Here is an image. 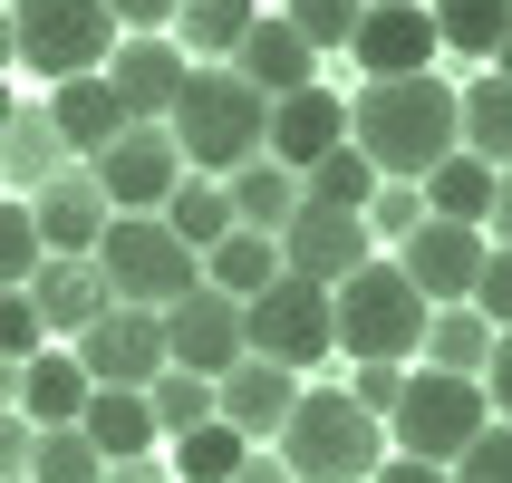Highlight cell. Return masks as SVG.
<instances>
[{
    "instance_id": "6da1fadb",
    "label": "cell",
    "mask_w": 512,
    "mask_h": 483,
    "mask_svg": "<svg viewBox=\"0 0 512 483\" xmlns=\"http://www.w3.org/2000/svg\"><path fill=\"white\" fill-rule=\"evenodd\" d=\"M348 145L368 155L377 184H426L455 155V87L435 78H368L348 97Z\"/></svg>"
},
{
    "instance_id": "7a4b0ae2",
    "label": "cell",
    "mask_w": 512,
    "mask_h": 483,
    "mask_svg": "<svg viewBox=\"0 0 512 483\" xmlns=\"http://www.w3.org/2000/svg\"><path fill=\"white\" fill-rule=\"evenodd\" d=\"M271 455H281L290 483H368L377 464H387V426L358 416L339 387H300L281 435H271Z\"/></svg>"
},
{
    "instance_id": "3957f363",
    "label": "cell",
    "mask_w": 512,
    "mask_h": 483,
    "mask_svg": "<svg viewBox=\"0 0 512 483\" xmlns=\"http://www.w3.org/2000/svg\"><path fill=\"white\" fill-rule=\"evenodd\" d=\"M165 136L184 155V174H213L223 184L232 165L261 155V97L232 68H184V87H174V107H165Z\"/></svg>"
},
{
    "instance_id": "277c9868",
    "label": "cell",
    "mask_w": 512,
    "mask_h": 483,
    "mask_svg": "<svg viewBox=\"0 0 512 483\" xmlns=\"http://www.w3.org/2000/svg\"><path fill=\"white\" fill-rule=\"evenodd\" d=\"M416 339H426V300L406 290L397 261H358L329 290V348H348L358 368H406Z\"/></svg>"
},
{
    "instance_id": "5b68a950",
    "label": "cell",
    "mask_w": 512,
    "mask_h": 483,
    "mask_svg": "<svg viewBox=\"0 0 512 483\" xmlns=\"http://www.w3.org/2000/svg\"><path fill=\"white\" fill-rule=\"evenodd\" d=\"M87 261H97V281H107L116 310H174V300L203 281V261L184 252L155 213H107V232H97Z\"/></svg>"
},
{
    "instance_id": "8992f818",
    "label": "cell",
    "mask_w": 512,
    "mask_h": 483,
    "mask_svg": "<svg viewBox=\"0 0 512 483\" xmlns=\"http://www.w3.org/2000/svg\"><path fill=\"white\" fill-rule=\"evenodd\" d=\"M116 49L107 0H10V68L29 78H97Z\"/></svg>"
},
{
    "instance_id": "52a82bcc",
    "label": "cell",
    "mask_w": 512,
    "mask_h": 483,
    "mask_svg": "<svg viewBox=\"0 0 512 483\" xmlns=\"http://www.w3.org/2000/svg\"><path fill=\"white\" fill-rule=\"evenodd\" d=\"M493 426V406L474 377H445V368H416L387 406V455H416V464H455L474 435Z\"/></svg>"
},
{
    "instance_id": "ba28073f",
    "label": "cell",
    "mask_w": 512,
    "mask_h": 483,
    "mask_svg": "<svg viewBox=\"0 0 512 483\" xmlns=\"http://www.w3.org/2000/svg\"><path fill=\"white\" fill-rule=\"evenodd\" d=\"M242 358H271V368H319L329 358V290L319 281H271V290H252L242 300Z\"/></svg>"
},
{
    "instance_id": "9c48e42d",
    "label": "cell",
    "mask_w": 512,
    "mask_h": 483,
    "mask_svg": "<svg viewBox=\"0 0 512 483\" xmlns=\"http://www.w3.org/2000/svg\"><path fill=\"white\" fill-rule=\"evenodd\" d=\"M87 184L107 194V213H155V203L184 184V155H174L165 126H126V136H107L87 155Z\"/></svg>"
},
{
    "instance_id": "30bf717a",
    "label": "cell",
    "mask_w": 512,
    "mask_h": 483,
    "mask_svg": "<svg viewBox=\"0 0 512 483\" xmlns=\"http://www.w3.org/2000/svg\"><path fill=\"white\" fill-rule=\"evenodd\" d=\"M271 252H281V271L290 281H319V290H339L358 261H377V242H368V223L358 213H329V203H300L281 232H271Z\"/></svg>"
},
{
    "instance_id": "8fae6325",
    "label": "cell",
    "mask_w": 512,
    "mask_h": 483,
    "mask_svg": "<svg viewBox=\"0 0 512 483\" xmlns=\"http://www.w3.org/2000/svg\"><path fill=\"white\" fill-rule=\"evenodd\" d=\"M68 358H78L87 387H145V377L165 368V329H155V310H116L107 300V310L68 339Z\"/></svg>"
},
{
    "instance_id": "7c38bea8",
    "label": "cell",
    "mask_w": 512,
    "mask_h": 483,
    "mask_svg": "<svg viewBox=\"0 0 512 483\" xmlns=\"http://www.w3.org/2000/svg\"><path fill=\"white\" fill-rule=\"evenodd\" d=\"M484 232H464V223H416L397 242V271H406V290H416V300H426V310H464V290H474V271H484Z\"/></svg>"
},
{
    "instance_id": "4fadbf2b",
    "label": "cell",
    "mask_w": 512,
    "mask_h": 483,
    "mask_svg": "<svg viewBox=\"0 0 512 483\" xmlns=\"http://www.w3.org/2000/svg\"><path fill=\"white\" fill-rule=\"evenodd\" d=\"M155 329H165V368H184V377H223L242 358V300H223L203 281L174 310H155Z\"/></svg>"
},
{
    "instance_id": "5bb4252c",
    "label": "cell",
    "mask_w": 512,
    "mask_h": 483,
    "mask_svg": "<svg viewBox=\"0 0 512 483\" xmlns=\"http://www.w3.org/2000/svg\"><path fill=\"white\" fill-rule=\"evenodd\" d=\"M348 58H358L368 78H426V68H435V20H426V0H368L358 29H348Z\"/></svg>"
},
{
    "instance_id": "9a60e30c",
    "label": "cell",
    "mask_w": 512,
    "mask_h": 483,
    "mask_svg": "<svg viewBox=\"0 0 512 483\" xmlns=\"http://www.w3.org/2000/svg\"><path fill=\"white\" fill-rule=\"evenodd\" d=\"M329 145H348V107H339V87H290V97H271L261 107V155L290 174H310Z\"/></svg>"
},
{
    "instance_id": "2e32d148",
    "label": "cell",
    "mask_w": 512,
    "mask_h": 483,
    "mask_svg": "<svg viewBox=\"0 0 512 483\" xmlns=\"http://www.w3.org/2000/svg\"><path fill=\"white\" fill-rule=\"evenodd\" d=\"M97 78H107V97L126 107V126H165L174 87H184V49H174V39H116Z\"/></svg>"
},
{
    "instance_id": "e0dca14e",
    "label": "cell",
    "mask_w": 512,
    "mask_h": 483,
    "mask_svg": "<svg viewBox=\"0 0 512 483\" xmlns=\"http://www.w3.org/2000/svg\"><path fill=\"white\" fill-rule=\"evenodd\" d=\"M29 232H39V252H49V261H87V252H97V232H107V194L87 184V165L49 174V184L29 194Z\"/></svg>"
},
{
    "instance_id": "ac0fdd59",
    "label": "cell",
    "mask_w": 512,
    "mask_h": 483,
    "mask_svg": "<svg viewBox=\"0 0 512 483\" xmlns=\"http://www.w3.org/2000/svg\"><path fill=\"white\" fill-rule=\"evenodd\" d=\"M290 397H300V377L271 368V358H232V368L213 377V416H223L242 445H271L281 416H290Z\"/></svg>"
},
{
    "instance_id": "d6986e66",
    "label": "cell",
    "mask_w": 512,
    "mask_h": 483,
    "mask_svg": "<svg viewBox=\"0 0 512 483\" xmlns=\"http://www.w3.org/2000/svg\"><path fill=\"white\" fill-rule=\"evenodd\" d=\"M223 68L252 87L261 107H271V97H290V87H319V58L300 49V29H290V20H252L242 39H232V58H223Z\"/></svg>"
},
{
    "instance_id": "ffe728a7",
    "label": "cell",
    "mask_w": 512,
    "mask_h": 483,
    "mask_svg": "<svg viewBox=\"0 0 512 483\" xmlns=\"http://www.w3.org/2000/svg\"><path fill=\"white\" fill-rule=\"evenodd\" d=\"M416 203H426L435 223H464V232H484V242H503V174L474 165V155H445L416 184Z\"/></svg>"
},
{
    "instance_id": "44dd1931",
    "label": "cell",
    "mask_w": 512,
    "mask_h": 483,
    "mask_svg": "<svg viewBox=\"0 0 512 483\" xmlns=\"http://www.w3.org/2000/svg\"><path fill=\"white\" fill-rule=\"evenodd\" d=\"M20 290H29V310H39V339H78L87 319L107 310V281H97V261H39Z\"/></svg>"
},
{
    "instance_id": "7402d4cb",
    "label": "cell",
    "mask_w": 512,
    "mask_h": 483,
    "mask_svg": "<svg viewBox=\"0 0 512 483\" xmlns=\"http://www.w3.org/2000/svg\"><path fill=\"white\" fill-rule=\"evenodd\" d=\"M455 155H474V165L503 174V155H512V87H503V68H474V78L455 87Z\"/></svg>"
},
{
    "instance_id": "603a6c76",
    "label": "cell",
    "mask_w": 512,
    "mask_h": 483,
    "mask_svg": "<svg viewBox=\"0 0 512 483\" xmlns=\"http://www.w3.org/2000/svg\"><path fill=\"white\" fill-rule=\"evenodd\" d=\"M78 435L97 445V464H126V455H155V445H165L155 416H145V387H87Z\"/></svg>"
},
{
    "instance_id": "cb8c5ba5",
    "label": "cell",
    "mask_w": 512,
    "mask_h": 483,
    "mask_svg": "<svg viewBox=\"0 0 512 483\" xmlns=\"http://www.w3.org/2000/svg\"><path fill=\"white\" fill-rule=\"evenodd\" d=\"M49 174H68V145H58V126L39 107H10V126H0V194L29 203Z\"/></svg>"
},
{
    "instance_id": "d4e9b609",
    "label": "cell",
    "mask_w": 512,
    "mask_h": 483,
    "mask_svg": "<svg viewBox=\"0 0 512 483\" xmlns=\"http://www.w3.org/2000/svg\"><path fill=\"white\" fill-rule=\"evenodd\" d=\"M39 116L58 126V145H68L78 165H87V155H97L107 136H126V107L107 97V78H58V97H49Z\"/></svg>"
},
{
    "instance_id": "484cf974",
    "label": "cell",
    "mask_w": 512,
    "mask_h": 483,
    "mask_svg": "<svg viewBox=\"0 0 512 483\" xmlns=\"http://www.w3.org/2000/svg\"><path fill=\"white\" fill-rule=\"evenodd\" d=\"M223 203H232V232H281L290 213H300V174L271 165V155H252V165L223 174Z\"/></svg>"
},
{
    "instance_id": "4316f807",
    "label": "cell",
    "mask_w": 512,
    "mask_h": 483,
    "mask_svg": "<svg viewBox=\"0 0 512 483\" xmlns=\"http://www.w3.org/2000/svg\"><path fill=\"white\" fill-rule=\"evenodd\" d=\"M78 406H87V377H78V358H68V348L20 358V416H29L39 435H49V426H78Z\"/></svg>"
},
{
    "instance_id": "83f0119b",
    "label": "cell",
    "mask_w": 512,
    "mask_h": 483,
    "mask_svg": "<svg viewBox=\"0 0 512 483\" xmlns=\"http://www.w3.org/2000/svg\"><path fill=\"white\" fill-rule=\"evenodd\" d=\"M435 20V49L474 58V68H503V29H512V0H426Z\"/></svg>"
},
{
    "instance_id": "f1b7e54d",
    "label": "cell",
    "mask_w": 512,
    "mask_h": 483,
    "mask_svg": "<svg viewBox=\"0 0 512 483\" xmlns=\"http://www.w3.org/2000/svg\"><path fill=\"white\" fill-rule=\"evenodd\" d=\"M252 20H261L252 0H174V20H165V29H184V39H174V49H184V68H223L232 39H242Z\"/></svg>"
},
{
    "instance_id": "f546056e",
    "label": "cell",
    "mask_w": 512,
    "mask_h": 483,
    "mask_svg": "<svg viewBox=\"0 0 512 483\" xmlns=\"http://www.w3.org/2000/svg\"><path fill=\"white\" fill-rule=\"evenodd\" d=\"M155 223L174 232V242H184V252H213V242H223L232 232V203H223V184H213V174H184V184H174L165 203H155Z\"/></svg>"
},
{
    "instance_id": "4dcf8cb0",
    "label": "cell",
    "mask_w": 512,
    "mask_h": 483,
    "mask_svg": "<svg viewBox=\"0 0 512 483\" xmlns=\"http://www.w3.org/2000/svg\"><path fill=\"white\" fill-rule=\"evenodd\" d=\"M281 281V252H271V232H223L213 252H203V290H223V300H252V290Z\"/></svg>"
},
{
    "instance_id": "1f68e13d",
    "label": "cell",
    "mask_w": 512,
    "mask_h": 483,
    "mask_svg": "<svg viewBox=\"0 0 512 483\" xmlns=\"http://www.w3.org/2000/svg\"><path fill=\"white\" fill-rule=\"evenodd\" d=\"M493 339H503V329H484L474 310H426V339H416V358H426V368H445V377H484Z\"/></svg>"
},
{
    "instance_id": "d6a6232c",
    "label": "cell",
    "mask_w": 512,
    "mask_h": 483,
    "mask_svg": "<svg viewBox=\"0 0 512 483\" xmlns=\"http://www.w3.org/2000/svg\"><path fill=\"white\" fill-rule=\"evenodd\" d=\"M145 416H155V435H194V426H213V377H184V368H155L145 377Z\"/></svg>"
},
{
    "instance_id": "836d02e7",
    "label": "cell",
    "mask_w": 512,
    "mask_h": 483,
    "mask_svg": "<svg viewBox=\"0 0 512 483\" xmlns=\"http://www.w3.org/2000/svg\"><path fill=\"white\" fill-rule=\"evenodd\" d=\"M368 194H377V174H368L358 145H329V155L300 174V203H329V213H368Z\"/></svg>"
},
{
    "instance_id": "e575fe53",
    "label": "cell",
    "mask_w": 512,
    "mask_h": 483,
    "mask_svg": "<svg viewBox=\"0 0 512 483\" xmlns=\"http://www.w3.org/2000/svg\"><path fill=\"white\" fill-rule=\"evenodd\" d=\"M242 455H252V445H242V435H232L223 416H213V426L174 435V464H165V474H174V483H223V474H232Z\"/></svg>"
},
{
    "instance_id": "d590c367",
    "label": "cell",
    "mask_w": 512,
    "mask_h": 483,
    "mask_svg": "<svg viewBox=\"0 0 512 483\" xmlns=\"http://www.w3.org/2000/svg\"><path fill=\"white\" fill-rule=\"evenodd\" d=\"M20 483H97V445H87L78 426L29 435V474H20Z\"/></svg>"
},
{
    "instance_id": "8d00e7d4",
    "label": "cell",
    "mask_w": 512,
    "mask_h": 483,
    "mask_svg": "<svg viewBox=\"0 0 512 483\" xmlns=\"http://www.w3.org/2000/svg\"><path fill=\"white\" fill-rule=\"evenodd\" d=\"M358 10H368V0H290L281 20L300 29V49H310V58H329V49H348V29H358Z\"/></svg>"
},
{
    "instance_id": "74e56055",
    "label": "cell",
    "mask_w": 512,
    "mask_h": 483,
    "mask_svg": "<svg viewBox=\"0 0 512 483\" xmlns=\"http://www.w3.org/2000/svg\"><path fill=\"white\" fill-rule=\"evenodd\" d=\"M39 261H49V252H39V232H29V203L0 194V290H20Z\"/></svg>"
},
{
    "instance_id": "f35d334b",
    "label": "cell",
    "mask_w": 512,
    "mask_h": 483,
    "mask_svg": "<svg viewBox=\"0 0 512 483\" xmlns=\"http://www.w3.org/2000/svg\"><path fill=\"white\" fill-rule=\"evenodd\" d=\"M358 223H368V242H406V232L426 223V203H416V184H377Z\"/></svg>"
},
{
    "instance_id": "ab89813d",
    "label": "cell",
    "mask_w": 512,
    "mask_h": 483,
    "mask_svg": "<svg viewBox=\"0 0 512 483\" xmlns=\"http://www.w3.org/2000/svg\"><path fill=\"white\" fill-rule=\"evenodd\" d=\"M445 483H512V435H503V426H484L455 464H445Z\"/></svg>"
},
{
    "instance_id": "60d3db41",
    "label": "cell",
    "mask_w": 512,
    "mask_h": 483,
    "mask_svg": "<svg viewBox=\"0 0 512 483\" xmlns=\"http://www.w3.org/2000/svg\"><path fill=\"white\" fill-rule=\"evenodd\" d=\"M464 310L484 319V329H503V319H512V261H503V242L484 252V271H474V290H464Z\"/></svg>"
},
{
    "instance_id": "b9f144b4",
    "label": "cell",
    "mask_w": 512,
    "mask_h": 483,
    "mask_svg": "<svg viewBox=\"0 0 512 483\" xmlns=\"http://www.w3.org/2000/svg\"><path fill=\"white\" fill-rule=\"evenodd\" d=\"M39 310H29V290H0V358H39Z\"/></svg>"
},
{
    "instance_id": "7bdbcfd3",
    "label": "cell",
    "mask_w": 512,
    "mask_h": 483,
    "mask_svg": "<svg viewBox=\"0 0 512 483\" xmlns=\"http://www.w3.org/2000/svg\"><path fill=\"white\" fill-rule=\"evenodd\" d=\"M397 387H406V368H358V377L339 387V397L358 406V416H377V426H387V406H397Z\"/></svg>"
},
{
    "instance_id": "ee69618b",
    "label": "cell",
    "mask_w": 512,
    "mask_h": 483,
    "mask_svg": "<svg viewBox=\"0 0 512 483\" xmlns=\"http://www.w3.org/2000/svg\"><path fill=\"white\" fill-rule=\"evenodd\" d=\"M107 20L126 29V39H165V20H174V0H107Z\"/></svg>"
},
{
    "instance_id": "f6af8a7d",
    "label": "cell",
    "mask_w": 512,
    "mask_h": 483,
    "mask_svg": "<svg viewBox=\"0 0 512 483\" xmlns=\"http://www.w3.org/2000/svg\"><path fill=\"white\" fill-rule=\"evenodd\" d=\"M29 435H39V426H29L20 406H0V483H20V474H29Z\"/></svg>"
},
{
    "instance_id": "bcb514c9",
    "label": "cell",
    "mask_w": 512,
    "mask_h": 483,
    "mask_svg": "<svg viewBox=\"0 0 512 483\" xmlns=\"http://www.w3.org/2000/svg\"><path fill=\"white\" fill-rule=\"evenodd\" d=\"M97 483H174L155 455H126V464H97Z\"/></svg>"
},
{
    "instance_id": "7dc6e473",
    "label": "cell",
    "mask_w": 512,
    "mask_h": 483,
    "mask_svg": "<svg viewBox=\"0 0 512 483\" xmlns=\"http://www.w3.org/2000/svg\"><path fill=\"white\" fill-rule=\"evenodd\" d=\"M368 483H445V464H416V455H387Z\"/></svg>"
},
{
    "instance_id": "c3c4849f",
    "label": "cell",
    "mask_w": 512,
    "mask_h": 483,
    "mask_svg": "<svg viewBox=\"0 0 512 483\" xmlns=\"http://www.w3.org/2000/svg\"><path fill=\"white\" fill-rule=\"evenodd\" d=\"M223 483H290V474H281V455H261V445H252V455L232 464V474H223Z\"/></svg>"
},
{
    "instance_id": "681fc988",
    "label": "cell",
    "mask_w": 512,
    "mask_h": 483,
    "mask_svg": "<svg viewBox=\"0 0 512 483\" xmlns=\"http://www.w3.org/2000/svg\"><path fill=\"white\" fill-rule=\"evenodd\" d=\"M0 406H20V358H0Z\"/></svg>"
},
{
    "instance_id": "f907efd6",
    "label": "cell",
    "mask_w": 512,
    "mask_h": 483,
    "mask_svg": "<svg viewBox=\"0 0 512 483\" xmlns=\"http://www.w3.org/2000/svg\"><path fill=\"white\" fill-rule=\"evenodd\" d=\"M0 78H10V10H0Z\"/></svg>"
},
{
    "instance_id": "816d5d0a",
    "label": "cell",
    "mask_w": 512,
    "mask_h": 483,
    "mask_svg": "<svg viewBox=\"0 0 512 483\" xmlns=\"http://www.w3.org/2000/svg\"><path fill=\"white\" fill-rule=\"evenodd\" d=\"M10 107H20V97H10V78H0V126H10Z\"/></svg>"
},
{
    "instance_id": "f5cc1de1",
    "label": "cell",
    "mask_w": 512,
    "mask_h": 483,
    "mask_svg": "<svg viewBox=\"0 0 512 483\" xmlns=\"http://www.w3.org/2000/svg\"><path fill=\"white\" fill-rule=\"evenodd\" d=\"M0 10H10V0H0Z\"/></svg>"
}]
</instances>
